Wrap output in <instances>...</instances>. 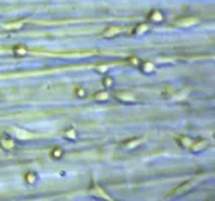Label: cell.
I'll return each instance as SVG.
<instances>
[{"instance_id": "cell-1", "label": "cell", "mask_w": 215, "mask_h": 201, "mask_svg": "<svg viewBox=\"0 0 215 201\" xmlns=\"http://www.w3.org/2000/svg\"><path fill=\"white\" fill-rule=\"evenodd\" d=\"M0 146H2L5 151H9V149L14 148V142H12V139L3 136V137H0Z\"/></svg>"}, {"instance_id": "cell-2", "label": "cell", "mask_w": 215, "mask_h": 201, "mask_svg": "<svg viewBox=\"0 0 215 201\" xmlns=\"http://www.w3.org/2000/svg\"><path fill=\"white\" fill-rule=\"evenodd\" d=\"M15 136L18 137V139H26V140H30V139H33L35 136L32 134V133H29V131H24V130H20V128H15Z\"/></svg>"}, {"instance_id": "cell-3", "label": "cell", "mask_w": 215, "mask_h": 201, "mask_svg": "<svg viewBox=\"0 0 215 201\" xmlns=\"http://www.w3.org/2000/svg\"><path fill=\"white\" fill-rule=\"evenodd\" d=\"M148 20L160 22V21H163V15H161V12H160V10H155V9H154V10H151V12H149Z\"/></svg>"}, {"instance_id": "cell-4", "label": "cell", "mask_w": 215, "mask_h": 201, "mask_svg": "<svg viewBox=\"0 0 215 201\" xmlns=\"http://www.w3.org/2000/svg\"><path fill=\"white\" fill-rule=\"evenodd\" d=\"M120 33V27H109L105 33H103V36L105 38H112V36H115V34H118Z\"/></svg>"}, {"instance_id": "cell-5", "label": "cell", "mask_w": 215, "mask_h": 201, "mask_svg": "<svg viewBox=\"0 0 215 201\" xmlns=\"http://www.w3.org/2000/svg\"><path fill=\"white\" fill-rule=\"evenodd\" d=\"M203 148H206V142H203V140L197 142L196 145H193V143H191V146H190V149H191L193 152H199V151H200V149H203Z\"/></svg>"}, {"instance_id": "cell-6", "label": "cell", "mask_w": 215, "mask_h": 201, "mask_svg": "<svg viewBox=\"0 0 215 201\" xmlns=\"http://www.w3.org/2000/svg\"><path fill=\"white\" fill-rule=\"evenodd\" d=\"M196 22H197V20H194V18H185L184 21H178V26H181V27H188V26L196 24Z\"/></svg>"}, {"instance_id": "cell-7", "label": "cell", "mask_w": 215, "mask_h": 201, "mask_svg": "<svg viewBox=\"0 0 215 201\" xmlns=\"http://www.w3.org/2000/svg\"><path fill=\"white\" fill-rule=\"evenodd\" d=\"M179 143H181V146H184V148H190L191 146V139H188V137H185V136H182V137H179V140H178Z\"/></svg>"}, {"instance_id": "cell-8", "label": "cell", "mask_w": 215, "mask_h": 201, "mask_svg": "<svg viewBox=\"0 0 215 201\" xmlns=\"http://www.w3.org/2000/svg\"><path fill=\"white\" fill-rule=\"evenodd\" d=\"M20 27H23V21L11 22V24H6V26H5V28H8V30H17V28H20Z\"/></svg>"}, {"instance_id": "cell-9", "label": "cell", "mask_w": 215, "mask_h": 201, "mask_svg": "<svg viewBox=\"0 0 215 201\" xmlns=\"http://www.w3.org/2000/svg\"><path fill=\"white\" fill-rule=\"evenodd\" d=\"M146 30H148V26H146V24H143V22H142V24H139V26L134 28L136 34H142V33H145Z\"/></svg>"}, {"instance_id": "cell-10", "label": "cell", "mask_w": 215, "mask_h": 201, "mask_svg": "<svg viewBox=\"0 0 215 201\" xmlns=\"http://www.w3.org/2000/svg\"><path fill=\"white\" fill-rule=\"evenodd\" d=\"M108 97H109L108 91H103V92H97V94L94 95V98H96V100H105V98H108Z\"/></svg>"}, {"instance_id": "cell-11", "label": "cell", "mask_w": 215, "mask_h": 201, "mask_svg": "<svg viewBox=\"0 0 215 201\" xmlns=\"http://www.w3.org/2000/svg\"><path fill=\"white\" fill-rule=\"evenodd\" d=\"M14 52H15V55L21 57V55H24V54H26V48H24V46H17V48L14 49Z\"/></svg>"}, {"instance_id": "cell-12", "label": "cell", "mask_w": 215, "mask_h": 201, "mask_svg": "<svg viewBox=\"0 0 215 201\" xmlns=\"http://www.w3.org/2000/svg\"><path fill=\"white\" fill-rule=\"evenodd\" d=\"M143 72H146V73H151V72H154V66L151 64V63H143Z\"/></svg>"}, {"instance_id": "cell-13", "label": "cell", "mask_w": 215, "mask_h": 201, "mask_svg": "<svg viewBox=\"0 0 215 201\" xmlns=\"http://www.w3.org/2000/svg\"><path fill=\"white\" fill-rule=\"evenodd\" d=\"M35 180H36V176H35L33 173H27V174H26V182H27V183H33Z\"/></svg>"}, {"instance_id": "cell-14", "label": "cell", "mask_w": 215, "mask_h": 201, "mask_svg": "<svg viewBox=\"0 0 215 201\" xmlns=\"http://www.w3.org/2000/svg\"><path fill=\"white\" fill-rule=\"evenodd\" d=\"M117 97H118V98H121V100H133V95H131V94H124V92L117 94Z\"/></svg>"}, {"instance_id": "cell-15", "label": "cell", "mask_w": 215, "mask_h": 201, "mask_svg": "<svg viewBox=\"0 0 215 201\" xmlns=\"http://www.w3.org/2000/svg\"><path fill=\"white\" fill-rule=\"evenodd\" d=\"M51 155H52V158H60V157L63 155V151L57 148V149H54V151H52V154H51Z\"/></svg>"}, {"instance_id": "cell-16", "label": "cell", "mask_w": 215, "mask_h": 201, "mask_svg": "<svg viewBox=\"0 0 215 201\" xmlns=\"http://www.w3.org/2000/svg\"><path fill=\"white\" fill-rule=\"evenodd\" d=\"M103 85H105V86H112V85H114V80H112V78H105V80H103Z\"/></svg>"}, {"instance_id": "cell-17", "label": "cell", "mask_w": 215, "mask_h": 201, "mask_svg": "<svg viewBox=\"0 0 215 201\" xmlns=\"http://www.w3.org/2000/svg\"><path fill=\"white\" fill-rule=\"evenodd\" d=\"M66 136H67L69 139H75V137H76V133H75L73 130H67V131H66Z\"/></svg>"}, {"instance_id": "cell-18", "label": "cell", "mask_w": 215, "mask_h": 201, "mask_svg": "<svg viewBox=\"0 0 215 201\" xmlns=\"http://www.w3.org/2000/svg\"><path fill=\"white\" fill-rule=\"evenodd\" d=\"M76 95L78 97H85V91L82 88H76Z\"/></svg>"}, {"instance_id": "cell-19", "label": "cell", "mask_w": 215, "mask_h": 201, "mask_svg": "<svg viewBox=\"0 0 215 201\" xmlns=\"http://www.w3.org/2000/svg\"><path fill=\"white\" fill-rule=\"evenodd\" d=\"M129 61H130V63H131V64H136V66L139 64V60H137V58H130Z\"/></svg>"}, {"instance_id": "cell-20", "label": "cell", "mask_w": 215, "mask_h": 201, "mask_svg": "<svg viewBox=\"0 0 215 201\" xmlns=\"http://www.w3.org/2000/svg\"><path fill=\"white\" fill-rule=\"evenodd\" d=\"M137 143H139V140H136V142H133V143L130 142V143H127V146H129V148H134V146H136Z\"/></svg>"}]
</instances>
